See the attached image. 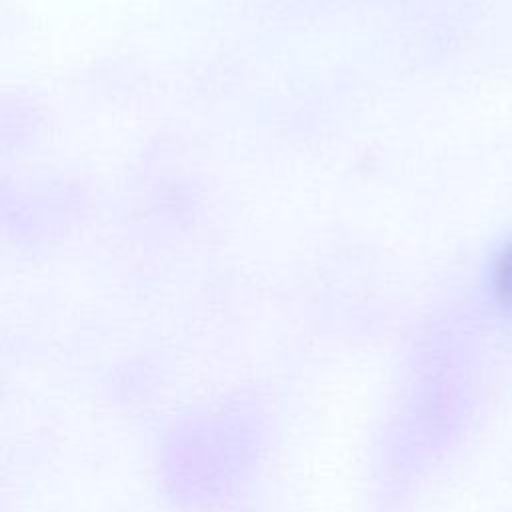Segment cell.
<instances>
[{
    "instance_id": "1",
    "label": "cell",
    "mask_w": 512,
    "mask_h": 512,
    "mask_svg": "<svg viewBox=\"0 0 512 512\" xmlns=\"http://www.w3.org/2000/svg\"><path fill=\"white\" fill-rule=\"evenodd\" d=\"M494 288H496V298L500 306L512 308V248L506 250V254H502L496 266Z\"/></svg>"
}]
</instances>
